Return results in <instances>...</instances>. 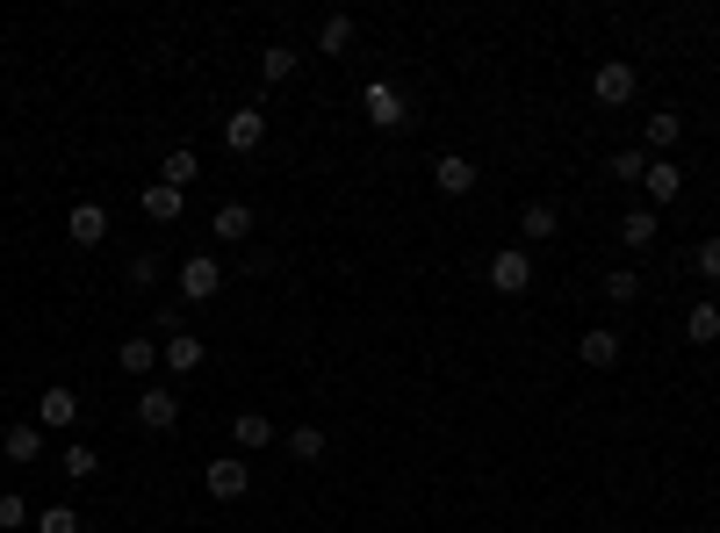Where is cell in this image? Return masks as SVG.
<instances>
[{
    "mask_svg": "<svg viewBox=\"0 0 720 533\" xmlns=\"http://www.w3.org/2000/svg\"><path fill=\"white\" fill-rule=\"evenodd\" d=\"M641 188H649V209L678 203V195H684V166H678V159H649V174H641Z\"/></svg>",
    "mask_w": 720,
    "mask_h": 533,
    "instance_id": "10",
    "label": "cell"
},
{
    "mask_svg": "<svg viewBox=\"0 0 720 533\" xmlns=\"http://www.w3.org/2000/svg\"><path fill=\"white\" fill-rule=\"evenodd\" d=\"M203 491L217 497V505H238V497L253 491V462H245V454H224V462H209V468H203Z\"/></svg>",
    "mask_w": 720,
    "mask_h": 533,
    "instance_id": "2",
    "label": "cell"
},
{
    "mask_svg": "<svg viewBox=\"0 0 720 533\" xmlns=\"http://www.w3.org/2000/svg\"><path fill=\"white\" fill-rule=\"evenodd\" d=\"M0 454H8V462H37V454H43V425L37 418L8 425V433H0Z\"/></svg>",
    "mask_w": 720,
    "mask_h": 533,
    "instance_id": "15",
    "label": "cell"
},
{
    "mask_svg": "<svg viewBox=\"0 0 720 533\" xmlns=\"http://www.w3.org/2000/svg\"><path fill=\"white\" fill-rule=\"evenodd\" d=\"M576 361H584V368H612V361H620V332L591 325L584 339H576Z\"/></svg>",
    "mask_w": 720,
    "mask_h": 533,
    "instance_id": "16",
    "label": "cell"
},
{
    "mask_svg": "<svg viewBox=\"0 0 720 533\" xmlns=\"http://www.w3.org/2000/svg\"><path fill=\"white\" fill-rule=\"evenodd\" d=\"M209 231H217V246H245V238H253V209H245V203H224L217 217H209Z\"/></svg>",
    "mask_w": 720,
    "mask_h": 533,
    "instance_id": "17",
    "label": "cell"
},
{
    "mask_svg": "<svg viewBox=\"0 0 720 533\" xmlns=\"http://www.w3.org/2000/svg\"><path fill=\"white\" fill-rule=\"evenodd\" d=\"M37 425H43V433H66V425H80V397H72L66 383H51V389L37 397Z\"/></svg>",
    "mask_w": 720,
    "mask_h": 533,
    "instance_id": "7",
    "label": "cell"
},
{
    "mask_svg": "<svg viewBox=\"0 0 720 533\" xmlns=\"http://www.w3.org/2000/svg\"><path fill=\"white\" fill-rule=\"evenodd\" d=\"M519 231H526L533 246H541V238H555V231H562V209H555V203H526V217H519Z\"/></svg>",
    "mask_w": 720,
    "mask_h": 533,
    "instance_id": "22",
    "label": "cell"
},
{
    "mask_svg": "<svg viewBox=\"0 0 720 533\" xmlns=\"http://www.w3.org/2000/svg\"><path fill=\"white\" fill-rule=\"evenodd\" d=\"M37 512H29V497L22 491H0V533H22Z\"/></svg>",
    "mask_w": 720,
    "mask_h": 533,
    "instance_id": "28",
    "label": "cell"
},
{
    "mask_svg": "<svg viewBox=\"0 0 720 533\" xmlns=\"http://www.w3.org/2000/svg\"><path fill=\"white\" fill-rule=\"evenodd\" d=\"M58 468H66L72 483H87V476H95V468H101V454H95V447H80V440H72V447L58 454Z\"/></svg>",
    "mask_w": 720,
    "mask_h": 533,
    "instance_id": "27",
    "label": "cell"
},
{
    "mask_svg": "<svg viewBox=\"0 0 720 533\" xmlns=\"http://www.w3.org/2000/svg\"><path fill=\"white\" fill-rule=\"evenodd\" d=\"M692 267L707 274V282H720V231H707L699 238V253H692Z\"/></svg>",
    "mask_w": 720,
    "mask_h": 533,
    "instance_id": "32",
    "label": "cell"
},
{
    "mask_svg": "<svg viewBox=\"0 0 720 533\" xmlns=\"http://www.w3.org/2000/svg\"><path fill=\"white\" fill-rule=\"evenodd\" d=\"M483 282L497 288V296H526L533 288V253H519V246H504V253H490V267H483Z\"/></svg>",
    "mask_w": 720,
    "mask_h": 533,
    "instance_id": "3",
    "label": "cell"
},
{
    "mask_svg": "<svg viewBox=\"0 0 720 533\" xmlns=\"http://www.w3.org/2000/svg\"><path fill=\"white\" fill-rule=\"evenodd\" d=\"M116 368L122 375H151V368H159V346H151V339H122L116 346Z\"/></svg>",
    "mask_w": 720,
    "mask_h": 533,
    "instance_id": "23",
    "label": "cell"
},
{
    "mask_svg": "<svg viewBox=\"0 0 720 533\" xmlns=\"http://www.w3.org/2000/svg\"><path fill=\"white\" fill-rule=\"evenodd\" d=\"M159 180H166V188H180V195H188L195 180H203V159H195L188 145H180V151H166V159H159Z\"/></svg>",
    "mask_w": 720,
    "mask_h": 533,
    "instance_id": "18",
    "label": "cell"
},
{
    "mask_svg": "<svg viewBox=\"0 0 720 533\" xmlns=\"http://www.w3.org/2000/svg\"><path fill=\"white\" fill-rule=\"evenodd\" d=\"M634 87H641V72L627 66V58L591 66V101H599V109H627V101H634Z\"/></svg>",
    "mask_w": 720,
    "mask_h": 533,
    "instance_id": "1",
    "label": "cell"
},
{
    "mask_svg": "<svg viewBox=\"0 0 720 533\" xmlns=\"http://www.w3.org/2000/svg\"><path fill=\"white\" fill-rule=\"evenodd\" d=\"M317 51H325V58L354 51V14H325V22H317Z\"/></svg>",
    "mask_w": 720,
    "mask_h": 533,
    "instance_id": "21",
    "label": "cell"
},
{
    "mask_svg": "<svg viewBox=\"0 0 720 533\" xmlns=\"http://www.w3.org/2000/svg\"><path fill=\"white\" fill-rule=\"evenodd\" d=\"M678 137H684V116H670V109H663V116H649V145H655V151H670Z\"/></svg>",
    "mask_w": 720,
    "mask_h": 533,
    "instance_id": "31",
    "label": "cell"
},
{
    "mask_svg": "<svg viewBox=\"0 0 720 533\" xmlns=\"http://www.w3.org/2000/svg\"><path fill=\"white\" fill-rule=\"evenodd\" d=\"M655 231H663V217H655V209H627V217H620V246L627 253H649Z\"/></svg>",
    "mask_w": 720,
    "mask_h": 533,
    "instance_id": "14",
    "label": "cell"
},
{
    "mask_svg": "<svg viewBox=\"0 0 720 533\" xmlns=\"http://www.w3.org/2000/svg\"><path fill=\"white\" fill-rule=\"evenodd\" d=\"M634 296H641V274L634 267H612L605 274V303H634Z\"/></svg>",
    "mask_w": 720,
    "mask_h": 533,
    "instance_id": "30",
    "label": "cell"
},
{
    "mask_svg": "<svg viewBox=\"0 0 720 533\" xmlns=\"http://www.w3.org/2000/svg\"><path fill=\"white\" fill-rule=\"evenodd\" d=\"M137 425H145V433H174V425H180V397L166 383L137 389Z\"/></svg>",
    "mask_w": 720,
    "mask_h": 533,
    "instance_id": "5",
    "label": "cell"
},
{
    "mask_svg": "<svg viewBox=\"0 0 720 533\" xmlns=\"http://www.w3.org/2000/svg\"><path fill=\"white\" fill-rule=\"evenodd\" d=\"M684 339H692V346H713L720 339V303H692V310H684Z\"/></svg>",
    "mask_w": 720,
    "mask_h": 533,
    "instance_id": "20",
    "label": "cell"
},
{
    "mask_svg": "<svg viewBox=\"0 0 720 533\" xmlns=\"http://www.w3.org/2000/svg\"><path fill=\"white\" fill-rule=\"evenodd\" d=\"M22 533H29V526H22Z\"/></svg>",
    "mask_w": 720,
    "mask_h": 533,
    "instance_id": "34",
    "label": "cell"
},
{
    "mask_svg": "<svg viewBox=\"0 0 720 533\" xmlns=\"http://www.w3.org/2000/svg\"><path fill=\"white\" fill-rule=\"evenodd\" d=\"M180 209H188V195H180V188H166V180H151V188H145V217L151 224H174Z\"/></svg>",
    "mask_w": 720,
    "mask_h": 533,
    "instance_id": "19",
    "label": "cell"
},
{
    "mask_svg": "<svg viewBox=\"0 0 720 533\" xmlns=\"http://www.w3.org/2000/svg\"><path fill=\"white\" fill-rule=\"evenodd\" d=\"M203 354H209V346L195 339V332H174V339H159V368H166V375H195V368H203Z\"/></svg>",
    "mask_w": 720,
    "mask_h": 533,
    "instance_id": "9",
    "label": "cell"
},
{
    "mask_svg": "<svg viewBox=\"0 0 720 533\" xmlns=\"http://www.w3.org/2000/svg\"><path fill=\"white\" fill-rule=\"evenodd\" d=\"M180 296H188V303L224 296V267L209 260V253H188V260H180Z\"/></svg>",
    "mask_w": 720,
    "mask_h": 533,
    "instance_id": "6",
    "label": "cell"
},
{
    "mask_svg": "<svg viewBox=\"0 0 720 533\" xmlns=\"http://www.w3.org/2000/svg\"><path fill=\"white\" fill-rule=\"evenodd\" d=\"M361 116H367V124H375V130H404V95H396V87L389 80H367L361 87Z\"/></svg>",
    "mask_w": 720,
    "mask_h": 533,
    "instance_id": "4",
    "label": "cell"
},
{
    "mask_svg": "<svg viewBox=\"0 0 720 533\" xmlns=\"http://www.w3.org/2000/svg\"><path fill=\"white\" fill-rule=\"evenodd\" d=\"M66 231H72V246H101V238H109V209L101 203H72V217H66Z\"/></svg>",
    "mask_w": 720,
    "mask_h": 533,
    "instance_id": "12",
    "label": "cell"
},
{
    "mask_svg": "<svg viewBox=\"0 0 720 533\" xmlns=\"http://www.w3.org/2000/svg\"><path fill=\"white\" fill-rule=\"evenodd\" d=\"M224 145H231L238 159H245V151H259V145H267V116H259V109H238V116H224Z\"/></svg>",
    "mask_w": 720,
    "mask_h": 533,
    "instance_id": "11",
    "label": "cell"
},
{
    "mask_svg": "<svg viewBox=\"0 0 720 533\" xmlns=\"http://www.w3.org/2000/svg\"><path fill=\"white\" fill-rule=\"evenodd\" d=\"M296 66H303V58H296V43H267V51H259V72H267L274 87H282V80H296Z\"/></svg>",
    "mask_w": 720,
    "mask_h": 533,
    "instance_id": "24",
    "label": "cell"
},
{
    "mask_svg": "<svg viewBox=\"0 0 720 533\" xmlns=\"http://www.w3.org/2000/svg\"><path fill=\"white\" fill-rule=\"evenodd\" d=\"M231 440H238V454L274 447V418H267V411H238V418H231Z\"/></svg>",
    "mask_w": 720,
    "mask_h": 533,
    "instance_id": "13",
    "label": "cell"
},
{
    "mask_svg": "<svg viewBox=\"0 0 720 533\" xmlns=\"http://www.w3.org/2000/svg\"><path fill=\"white\" fill-rule=\"evenodd\" d=\"M433 188H440V195H476V159H462V151H440V159H433Z\"/></svg>",
    "mask_w": 720,
    "mask_h": 533,
    "instance_id": "8",
    "label": "cell"
},
{
    "mask_svg": "<svg viewBox=\"0 0 720 533\" xmlns=\"http://www.w3.org/2000/svg\"><path fill=\"white\" fill-rule=\"evenodd\" d=\"M605 174H612V180H627V188H641V174H649V151H612Z\"/></svg>",
    "mask_w": 720,
    "mask_h": 533,
    "instance_id": "29",
    "label": "cell"
},
{
    "mask_svg": "<svg viewBox=\"0 0 720 533\" xmlns=\"http://www.w3.org/2000/svg\"><path fill=\"white\" fill-rule=\"evenodd\" d=\"M80 526H87V520H80L72 505H43L37 520H29V533H80Z\"/></svg>",
    "mask_w": 720,
    "mask_h": 533,
    "instance_id": "26",
    "label": "cell"
},
{
    "mask_svg": "<svg viewBox=\"0 0 720 533\" xmlns=\"http://www.w3.org/2000/svg\"><path fill=\"white\" fill-rule=\"evenodd\" d=\"M325 425H296V433H288V454H296V462H325Z\"/></svg>",
    "mask_w": 720,
    "mask_h": 533,
    "instance_id": "25",
    "label": "cell"
},
{
    "mask_svg": "<svg viewBox=\"0 0 720 533\" xmlns=\"http://www.w3.org/2000/svg\"><path fill=\"white\" fill-rule=\"evenodd\" d=\"M130 282H137V288L159 282V253H130Z\"/></svg>",
    "mask_w": 720,
    "mask_h": 533,
    "instance_id": "33",
    "label": "cell"
}]
</instances>
